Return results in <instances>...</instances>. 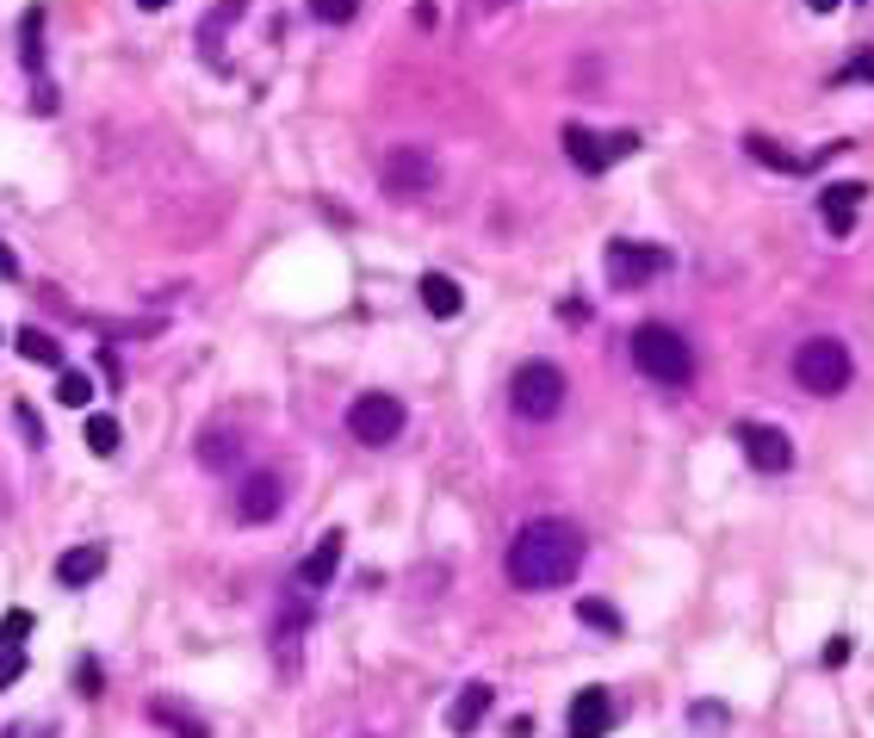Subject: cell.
I'll return each mask as SVG.
<instances>
[{"mask_svg":"<svg viewBox=\"0 0 874 738\" xmlns=\"http://www.w3.org/2000/svg\"><path fill=\"white\" fill-rule=\"evenodd\" d=\"M583 565V534L570 528V522H528V528L515 534L509 547V584L515 589H558L577 577Z\"/></svg>","mask_w":874,"mask_h":738,"instance_id":"obj_1","label":"cell"},{"mask_svg":"<svg viewBox=\"0 0 874 738\" xmlns=\"http://www.w3.org/2000/svg\"><path fill=\"white\" fill-rule=\"evenodd\" d=\"M633 366L658 385H688L695 379V348H688V336L670 329V323H639V329H633Z\"/></svg>","mask_w":874,"mask_h":738,"instance_id":"obj_2","label":"cell"},{"mask_svg":"<svg viewBox=\"0 0 874 738\" xmlns=\"http://www.w3.org/2000/svg\"><path fill=\"white\" fill-rule=\"evenodd\" d=\"M850 379H855V360H850V348H843L837 336H806L794 348V385H800V391H813V398H837Z\"/></svg>","mask_w":874,"mask_h":738,"instance_id":"obj_3","label":"cell"},{"mask_svg":"<svg viewBox=\"0 0 874 738\" xmlns=\"http://www.w3.org/2000/svg\"><path fill=\"white\" fill-rule=\"evenodd\" d=\"M509 403H515V417L552 422L565 410V373H558L552 360H521L515 379H509Z\"/></svg>","mask_w":874,"mask_h":738,"instance_id":"obj_4","label":"cell"},{"mask_svg":"<svg viewBox=\"0 0 874 738\" xmlns=\"http://www.w3.org/2000/svg\"><path fill=\"white\" fill-rule=\"evenodd\" d=\"M347 435L361 441V447H391L403 435V403L391 391H361V398L347 403Z\"/></svg>","mask_w":874,"mask_h":738,"instance_id":"obj_5","label":"cell"},{"mask_svg":"<svg viewBox=\"0 0 874 738\" xmlns=\"http://www.w3.org/2000/svg\"><path fill=\"white\" fill-rule=\"evenodd\" d=\"M639 150V131H614V137H602V131H590V125H565V155L577 162L583 174H602V168H614L621 155H633Z\"/></svg>","mask_w":874,"mask_h":738,"instance_id":"obj_6","label":"cell"},{"mask_svg":"<svg viewBox=\"0 0 874 738\" xmlns=\"http://www.w3.org/2000/svg\"><path fill=\"white\" fill-rule=\"evenodd\" d=\"M602 261H609V285L639 292V285H651L670 267V255H664V248H651V243H627V236H621V243H609Z\"/></svg>","mask_w":874,"mask_h":738,"instance_id":"obj_7","label":"cell"},{"mask_svg":"<svg viewBox=\"0 0 874 738\" xmlns=\"http://www.w3.org/2000/svg\"><path fill=\"white\" fill-rule=\"evenodd\" d=\"M435 180H440V168L422 143H398V150L385 155V187L398 192V199H422V192H435Z\"/></svg>","mask_w":874,"mask_h":738,"instance_id":"obj_8","label":"cell"},{"mask_svg":"<svg viewBox=\"0 0 874 738\" xmlns=\"http://www.w3.org/2000/svg\"><path fill=\"white\" fill-rule=\"evenodd\" d=\"M280 509H285V478L280 472H248L243 484H236V522H243V528H267Z\"/></svg>","mask_w":874,"mask_h":738,"instance_id":"obj_9","label":"cell"},{"mask_svg":"<svg viewBox=\"0 0 874 738\" xmlns=\"http://www.w3.org/2000/svg\"><path fill=\"white\" fill-rule=\"evenodd\" d=\"M732 435H739L744 459H751L757 472H788V466H794V441L781 435V429H769V422H739Z\"/></svg>","mask_w":874,"mask_h":738,"instance_id":"obj_10","label":"cell"},{"mask_svg":"<svg viewBox=\"0 0 874 738\" xmlns=\"http://www.w3.org/2000/svg\"><path fill=\"white\" fill-rule=\"evenodd\" d=\"M614 726V695L609 689H583L570 701V738H609Z\"/></svg>","mask_w":874,"mask_h":738,"instance_id":"obj_11","label":"cell"},{"mask_svg":"<svg viewBox=\"0 0 874 738\" xmlns=\"http://www.w3.org/2000/svg\"><path fill=\"white\" fill-rule=\"evenodd\" d=\"M855 199H869V187H862V180H837V187L818 192V218H825L837 236H850V224H855Z\"/></svg>","mask_w":874,"mask_h":738,"instance_id":"obj_12","label":"cell"},{"mask_svg":"<svg viewBox=\"0 0 874 738\" xmlns=\"http://www.w3.org/2000/svg\"><path fill=\"white\" fill-rule=\"evenodd\" d=\"M335 571H342V534H323V540L310 547V559L298 565V584H305V589H329V584H335Z\"/></svg>","mask_w":874,"mask_h":738,"instance_id":"obj_13","label":"cell"},{"mask_svg":"<svg viewBox=\"0 0 874 738\" xmlns=\"http://www.w3.org/2000/svg\"><path fill=\"white\" fill-rule=\"evenodd\" d=\"M484 714H491V682H465L453 701V714H447V726H453V738H472L477 726H484Z\"/></svg>","mask_w":874,"mask_h":738,"instance_id":"obj_14","label":"cell"},{"mask_svg":"<svg viewBox=\"0 0 874 738\" xmlns=\"http://www.w3.org/2000/svg\"><path fill=\"white\" fill-rule=\"evenodd\" d=\"M99 571H106V547H69L57 559V584L81 589V584H94Z\"/></svg>","mask_w":874,"mask_h":738,"instance_id":"obj_15","label":"cell"},{"mask_svg":"<svg viewBox=\"0 0 874 738\" xmlns=\"http://www.w3.org/2000/svg\"><path fill=\"white\" fill-rule=\"evenodd\" d=\"M192 454H199V466H205V472H229V466H236V454H243V435H229V429H205Z\"/></svg>","mask_w":874,"mask_h":738,"instance_id":"obj_16","label":"cell"},{"mask_svg":"<svg viewBox=\"0 0 874 738\" xmlns=\"http://www.w3.org/2000/svg\"><path fill=\"white\" fill-rule=\"evenodd\" d=\"M422 304H428L435 317H459V311H465V292H459V280H447V273H422Z\"/></svg>","mask_w":874,"mask_h":738,"instance_id":"obj_17","label":"cell"},{"mask_svg":"<svg viewBox=\"0 0 874 738\" xmlns=\"http://www.w3.org/2000/svg\"><path fill=\"white\" fill-rule=\"evenodd\" d=\"M87 454H94V459H113L118 454V417H106V410L87 417Z\"/></svg>","mask_w":874,"mask_h":738,"instance_id":"obj_18","label":"cell"},{"mask_svg":"<svg viewBox=\"0 0 874 738\" xmlns=\"http://www.w3.org/2000/svg\"><path fill=\"white\" fill-rule=\"evenodd\" d=\"M20 354L32 360V366H62V348L44 329H20Z\"/></svg>","mask_w":874,"mask_h":738,"instance_id":"obj_19","label":"cell"},{"mask_svg":"<svg viewBox=\"0 0 874 738\" xmlns=\"http://www.w3.org/2000/svg\"><path fill=\"white\" fill-rule=\"evenodd\" d=\"M744 150L757 155L763 168H781V174H806V168H800V162H794V155H788V150H776V143H769V137H757V131L744 137Z\"/></svg>","mask_w":874,"mask_h":738,"instance_id":"obj_20","label":"cell"},{"mask_svg":"<svg viewBox=\"0 0 874 738\" xmlns=\"http://www.w3.org/2000/svg\"><path fill=\"white\" fill-rule=\"evenodd\" d=\"M577 621L595 626V633H621V608H609L602 596H583V602H577Z\"/></svg>","mask_w":874,"mask_h":738,"instance_id":"obj_21","label":"cell"},{"mask_svg":"<svg viewBox=\"0 0 874 738\" xmlns=\"http://www.w3.org/2000/svg\"><path fill=\"white\" fill-rule=\"evenodd\" d=\"M57 398L69 403V410H87V403H94V379H87V373H69V366H62V373H57Z\"/></svg>","mask_w":874,"mask_h":738,"instance_id":"obj_22","label":"cell"},{"mask_svg":"<svg viewBox=\"0 0 874 738\" xmlns=\"http://www.w3.org/2000/svg\"><path fill=\"white\" fill-rule=\"evenodd\" d=\"M38 32H44V7H32V13L20 20V62H25V69H38V62H44Z\"/></svg>","mask_w":874,"mask_h":738,"instance_id":"obj_23","label":"cell"},{"mask_svg":"<svg viewBox=\"0 0 874 738\" xmlns=\"http://www.w3.org/2000/svg\"><path fill=\"white\" fill-rule=\"evenodd\" d=\"M310 13L323 25H347L354 13H361V0H310Z\"/></svg>","mask_w":874,"mask_h":738,"instance_id":"obj_24","label":"cell"},{"mask_svg":"<svg viewBox=\"0 0 874 738\" xmlns=\"http://www.w3.org/2000/svg\"><path fill=\"white\" fill-rule=\"evenodd\" d=\"M25 633H32V614H25V608H13V614L0 621V645H7V652H20Z\"/></svg>","mask_w":874,"mask_h":738,"instance_id":"obj_25","label":"cell"},{"mask_svg":"<svg viewBox=\"0 0 874 738\" xmlns=\"http://www.w3.org/2000/svg\"><path fill=\"white\" fill-rule=\"evenodd\" d=\"M75 689H81V695H99V689H106V670H99L94 658L75 664Z\"/></svg>","mask_w":874,"mask_h":738,"instance_id":"obj_26","label":"cell"},{"mask_svg":"<svg viewBox=\"0 0 874 738\" xmlns=\"http://www.w3.org/2000/svg\"><path fill=\"white\" fill-rule=\"evenodd\" d=\"M20 677H25V652H7V645H0V689H13Z\"/></svg>","mask_w":874,"mask_h":738,"instance_id":"obj_27","label":"cell"},{"mask_svg":"<svg viewBox=\"0 0 874 738\" xmlns=\"http://www.w3.org/2000/svg\"><path fill=\"white\" fill-rule=\"evenodd\" d=\"M837 81H874V50H862V57H855V62H850V69H843Z\"/></svg>","mask_w":874,"mask_h":738,"instance_id":"obj_28","label":"cell"},{"mask_svg":"<svg viewBox=\"0 0 874 738\" xmlns=\"http://www.w3.org/2000/svg\"><path fill=\"white\" fill-rule=\"evenodd\" d=\"M825 664H831V670H837V664H850V640H843V633L825 640Z\"/></svg>","mask_w":874,"mask_h":738,"instance_id":"obj_29","label":"cell"},{"mask_svg":"<svg viewBox=\"0 0 874 738\" xmlns=\"http://www.w3.org/2000/svg\"><path fill=\"white\" fill-rule=\"evenodd\" d=\"M0 280H20V255H13L7 243H0Z\"/></svg>","mask_w":874,"mask_h":738,"instance_id":"obj_30","label":"cell"},{"mask_svg":"<svg viewBox=\"0 0 874 738\" xmlns=\"http://www.w3.org/2000/svg\"><path fill=\"white\" fill-rule=\"evenodd\" d=\"M806 7H813V13H837V0H806Z\"/></svg>","mask_w":874,"mask_h":738,"instance_id":"obj_31","label":"cell"},{"mask_svg":"<svg viewBox=\"0 0 874 738\" xmlns=\"http://www.w3.org/2000/svg\"><path fill=\"white\" fill-rule=\"evenodd\" d=\"M137 7H150V13H162V7H168V0H137Z\"/></svg>","mask_w":874,"mask_h":738,"instance_id":"obj_32","label":"cell"}]
</instances>
